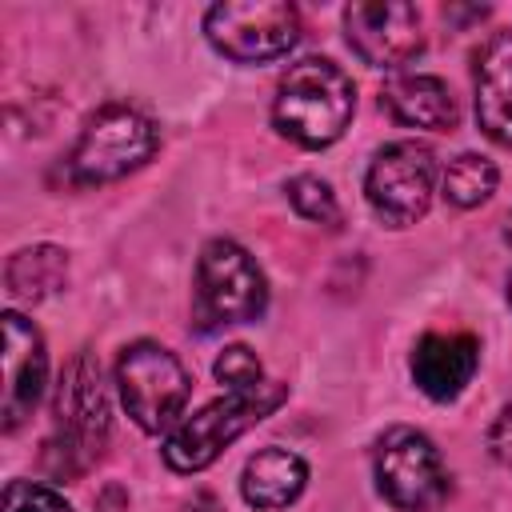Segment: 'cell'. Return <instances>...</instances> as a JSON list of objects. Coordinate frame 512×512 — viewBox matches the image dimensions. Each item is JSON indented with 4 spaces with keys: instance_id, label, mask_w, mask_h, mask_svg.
I'll list each match as a JSON object with an SVG mask.
<instances>
[{
    "instance_id": "4fadbf2b",
    "label": "cell",
    "mask_w": 512,
    "mask_h": 512,
    "mask_svg": "<svg viewBox=\"0 0 512 512\" xmlns=\"http://www.w3.org/2000/svg\"><path fill=\"white\" fill-rule=\"evenodd\" d=\"M476 124L488 140L512 144V32L488 36L476 56Z\"/></svg>"
},
{
    "instance_id": "5bb4252c",
    "label": "cell",
    "mask_w": 512,
    "mask_h": 512,
    "mask_svg": "<svg viewBox=\"0 0 512 512\" xmlns=\"http://www.w3.org/2000/svg\"><path fill=\"white\" fill-rule=\"evenodd\" d=\"M380 104L408 128H428V132H452L460 120L456 96L440 76H424V72H396L384 92Z\"/></svg>"
},
{
    "instance_id": "7402d4cb",
    "label": "cell",
    "mask_w": 512,
    "mask_h": 512,
    "mask_svg": "<svg viewBox=\"0 0 512 512\" xmlns=\"http://www.w3.org/2000/svg\"><path fill=\"white\" fill-rule=\"evenodd\" d=\"M504 236H508V244H512V216H508V228H504Z\"/></svg>"
},
{
    "instance_id": "ba28073f",
    "label": "cell",
    "mask_w": 512,
    "mask_h": 512,
    "mask_svg": "<svg viewBox=\"0 0 512 512\" xmlns=\"http://www.w3.org/2000/svg\"><path fill=\"white\" fill-rule=\"evenodd\" d=\"M436 180H440V168L428 144L392 140L372 156L364 172V200L380 224L408 228L424 220V212L432 208Z\"/></svg>"
},
{
    "instance_id": "6da1fadb",
    "label": "cell",
    "mask_w": 512,
    "mask_h": 512,
    "mask_svg": "<svg viewBox=\"0 0 512 512\" xmlns=\"http://www.w3.org/2000/svg\"><path fill=\"white\" fill-rule=\"evenodd\" d=\"M356 112V88L348 72L324 56H304L296 60L272 100V124L284 140L300 148H328L344 136Z\"/></svg>"
},
{
    "instance_id": "7c38bea8",
    "label": "cell",
    "mask_w": 512,
    "mask_h": 512,
    "mask_svg": "<svg viewBox=\"0 0 512 512\" xmlns=\"http://www.w3.org/2000/svg\"><path fill=\"white\" fill-rule=\"evenodd\" d=\"M480 368V344L468 332H428L412 348V380L428 400H456Z\"/></svg>"
},
{
    "instance_id": "52a82bcc",
    "label": "cell",
    "mask_w": 512,
    "mask_h": 512,
    "mask_svg": "<svg viewBox=\"0 0 512 512\" xmlns=\"http://www.w3.org/2000/svg\"><path fill=\"white\" fill-rule=\"evenodd\" d=\"M156 144H160V132L140 108L104 104L80 128L68 156V172L76 176V184H108L148 164Z\"/></svg>"
},
{
    "instance_id": "7a4b0ae2",
    "label": "cell",
    "mask_w": 512,
    "mask_h": 512,
    "mask_svg": "<svg viewBox=\"0 0 512 512\" xmlns=\"http://www.w3.org/2000/svg\"><path fill=\"white\" fill-rule=\"evenodd\" d=\"M108 432H112V408H108L100 360L92 352H80L60 372L52 400V440H48L56 456L52 468L60 476H80L100 460Z\"/></svg>"
},
{
    "instance_id": "8fae6325",
    "label": "cell",
    "mask_w": 512,
    "mask_h": 512,
    "mask_svg": "<svg viewBox=\"0 0 512 512\" xmlns=\"http://www.w3.org/2000/svg\"><path fill=\"white\" fill-rule=\"evenodd\" d=\"M44 384H48V352L40 328L20 312H4V400H0L4 432H16L36 412Z\"/></svg>"
},
{
    "instance_id": "9c48e42d",
    "label": "cell",
    "mask_w": 512,
    "mask_h": 512,
    "mask_svg": "<svg viewBox=\"0 0 512 512\" xmlns=\"http://www.w3.org/2000/svg\"><path fill=\"white\" fill-rule=\"evenodd\" d=\"M208 44L236 64H268L296 48L300 12L284 0H224L204 12Z\"/></svg>"
},
{
    "instance_id": "ffe728a7",
    "label": "cell",
    "mask_w": 512,
    "mask_h": 512,
    "mask_svg": "<svg viewBox=\"0 0 512 512\" xmlns=\"http://www.w3.org/2000/svg\"><path fill=\"white\" fill-rule=\"evenodd\" d=\"M0 512H76L56 488L36 480H8L0 496Z\"/></svg>"
},
{
    "instance_id": "277c9868",
    "label": "cell",
    "mask_w": 512,
    "mask_h": 512,
    "mask_svg": "<svg viewBox=\"0 0 512 512\" xmlns=\"http://www.w3.org/2000/svg\"><path fill=\"white\" fill-rule=\"evenodd\" d=\"M268 308V280L260 264L236 240H208L196 260V300L192 316L200 332L248 324Z\"/></svg>"
},
{
    "instance_id": "44dd1931",
    "label": "cell",
    "mask_w": 512,
    "mask_h": 512,
    "mask_svg": "<svg viewBox=\"0 0 512 512\" xmlns=\"http://www.w3.org/2000/svg\"><path fill=\"white\" fill-rule=\"evenodd\" d=\"M488 452H492V460H496L504 472H512V400L496 412V420H492V428H488Z\"/></svg>"
},
{
    "instance_id": "e0dca14e",
    "label": "cell",
    "mask_w": 512,
    "mask_h": 512,
    "mask_svg": "<svg viewBox=\"0 0 512 512\" xmlns=\"http://www.w3.org/2000/svg\"><path fill=\"white\" fill-rule=\"evenodd\" d=\"M496 184H500V172H496V164H492L488 156H480V152H460V156H452L448 168L440 172V192H444V200L456 204V208H476V204H484V200L496 192Z\"/></svg>"
},
{
    "instance_id": "8992f818",
    "label": "cell",
    "mask_w": 512,
    "mask_h": 512,
    "mask_svg": "<svg viewBox=\"0 0 512 512\" xmlns=\"http://www.w3.org/2000/svg\"><path fill=\"white\" fill-rule=\"evenodd\" d=\"M372 476L380 496L400 512H436L452 496V476L440 448L408 424H396L376 440Z\"/></svg>"
},
{
    "instance_id": "5b68a950",
    "label": "cell",
    "mask_w": 512,
    "mask_h": 512,
    "mask_svg": "<svg viewBox=\"0 0 512 512\" xmlns=\"http://www.w3.org/2000/svg\"><path fill=\"white\" fill-rule=\"evenodd\" d=\"M116 388L120 404L132 416L140 432H172L184 416V404L192 396V376L156 340H136L116 360Z\"/></svg>"
},
{
    "instance_id": "9a60e30c",
    "label": "cell",
    "mask_w": 512,
    "mask_h": 512,
    "mask_svg": "<svg viewBox=\"0 0 512 512\" xmlns=\"http://www.w3.org/2000/svg\"><path fill=\"white\" fill-rule=\"evenodd\" d=\"M304 488H308L304 456H296L292 448H280V444H268V448L252 452L244 472H240V496L256 512L288 508L292 500H300Z\"/></svg>"
},
{
    "instance_id": "603a6c76",
    "label": "cell",
    "mask_w": 512,
    "mask_h": 512,
    "mask_svg": "<svg viewBox=\"0 0 512 512\" xmlns=\"http://www.w3.org/2000/svg\"><path fill=\"white\" fill-rule=\"evenodd\" d=\"M508 308H512V276H508Z\"/></svg>"
},
{
    "instance_id": "30bf717a",
    "label": "cell",
    "mask_w": 512,
    "mask_h": 512,
    "mask_svg": "<svg viewBox=\"0 0 512 512\" xmlns=\"http://www.w3.org/2000/svg\"><path fill=\"white\" fill-rule=\"evenodd\" d=\"M344 36L368 68L396 72L424 48V20L408 0H364L344 8Z\"/></svg>"
},
{
    "instance_id": "3957f363",
    "label": "cell",
    "mask_w": 512,
    "mask_h": 512,
    "mask_svg": "<svg viewBox=\"0 0 512 512\" xmlns=\"http://www.w3.org/2000/svg\"><path fill=\"white\" fill-rule=\"evenodd\" d=\"M288 400V384L264 380L252 392H228L200 412L184 416L168 440H164V464L172 472H204L228 444H236L248 428H256L264 416H272Z\"/></svg>"
},
{
    "instance_id": "ac0fdd59",
    "label": "cell",
    "mask_w": 512,
    "mask_h": 512,
    "mask_svg": "<svg viewBox=\"0 0 512 512\" xmlns=\"http://www.w3.org/2000/svg\"><path fill=\"white\" fill-rule=\"evenodd\" d=\"M288 192V204L296 208V216H304L308 224H324V228H340L344 224V212H340V200L332 192L328 180L312 176V172H300L284 184Z\"/></svg>"
},
{
    "instance_id": "d6986e66",
    "label": "cell",
    "mask_w": 512,
    "mask_h": 512,
    "mask_svg": "<svg viewBox=\"0 0 512 512\" xmlns=\"http://www.w3.org/2000/svg\"><path fill=\"white\" fill-rule=\"evenodd\" d=\"M212 372L228 392H252L264 384V364L248 344H228Z\"/></svg>"
},
{
    "instance_id": "2e32d148",
    "label": "cell",
    "mask_w": 512,
    "mask_h": 512,
    "mask_svg": "<svg viewBox=\"0 0 512 512\" xmlns=\"http://www.w3.org/2000/svg\"><path fill=\"white\" fill-rule=\"evenodd\" d=\"M68 284V252L56 244H28L8 256L4 288L20 304H40Z\"/></svg>"
}]
</instances>
